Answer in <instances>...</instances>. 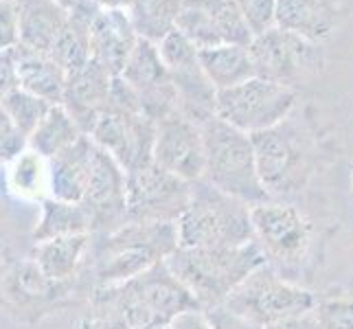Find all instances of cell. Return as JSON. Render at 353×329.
<instances>
[{
	"label": "cell",
	"mask_w": 353,
	"mask_h": 329,
	"mask_svg": "<svg viewBox=\"0 0 353 329\" xmlns=\"http://www.w3.org/2000/svg\"><path fill=\"white\" fill-rule=\"evenodd\" d=\"M163 329H211V323L206 319L204 310H189L163 325Z\"/></svg>",
	"instance_id": "obj_34"
},
{
	"label": "cell",
	"mask_w": 353,
	"mask_h": 329,
	"mask_svg": "<svg viewBox=\"0 0 353 329\" xmlns=\"http://www.w3.org/2000/svg\"><path fill=\"white\" fill-rule=\"evenodd\" d=\"M57 3H59V5H64V7L70 11V9H75V7L81 3V0H57Z\"/></svg>",
	"instance_id": "obj_38"
},
{
	"label": "cell",
	"mask_w": 353,
	"mask_h": 329,
	"mask_svg": "<svg viewBox=\"0 0 353 329\" xmlns=\"http://www.w3.org/2000/svg\"><path fill=\"white\" fill-rule=\"evenodd\" d=\"M72 235H92V217L86 206L55 200L51 196L42 200L38 222L31 233L33 243Z\"/></svg>",
	"instance_id": "obj_23"
},
{
	"label": "cell",
	"mask_w": 353,
	"mask_h": 329,
	"mask_svg": "<svg viewBox=\"0 0 353 329\" xmlns=\"http://www.w3.org/2000/svg\"><path fill=\"white\" fill-rule=\"evenodd\" d=\"M202 3L209 9L215 29L222 38V44L248 46L254 40V33L250 31L248 22L235 0H202Z\"/></svg>",
	"instance_id": "obj_28"
},
{
	"label": "cell",
	"mask_w": 353,
	"mask_h": 329,
	"mask_svg": "<svg viewBox=\"0 0 353 329\" xmlns=\"http://www.w3.org/2000/svg\"><path fill=\"white\" fill-rule=\"evenodd\" d=\"M191 185L154 161L128 172V222H178Z\"/></svg>",
	"instance_id": "obj_10"
},
{
	"label": "cell",
	"mask_w": 353,
	"mask_h": 329,
	"mask_svg": "<svg viewBox=\"0 0 353 329\" xmlns=\"http://www.w3.org/2000/svg\"><path fill=\"white\" fill-rule=\"evenodd\" d=\"M94 141L83 137L70 148L48 161L51 165V198L81 204L92 172Z\"/></svg>",
	"instance_id": "obj_17"
},
{
	"label": "cell",
	"mask_w": 353,
	"mask_h": 329,
	"mask_svg": "<svg viewBox=\"0 0 353 329\" xmlns=\"http://www.w3.org/2000/svg\"><path fill=\"white\" fill-rule=\"evenodd\" d=\"M296 88L252 77L215 97V117L246 134H259L290 119L296 106Z\"/></svg>",
	"instance_id": "obj_8"
},
{
	"label": "cell",
	"mask_w": 353,
	"mask_h": 329,
	"mask_svg": "<svg viewBox=\"0 0 353 329\" xmlns=\"http://www.w3.org/2000/svg\"><path fill=\"white\" fill-rule=\"evenodd\" d=\"M200 66L206 79L213 83V88L220 92L257 77L248 53V46L241 44H217L211 48L198 51Z\"/></svg>",
	"instance_id": "obj_22"
},
{
	"label": "cell",
	"mask_w": 353,
	"mask_h": 329,
	"mask_svg": "<svg viewBox=\"0 0 353 329\" xmlns=\"http://www.w3.org/2000/svg\"><path fill=\"white\" fill-rule=\"evenodd\" d=\"M276 27L323 44L336 31L332 0H276Z\"/></svg>",
	"instance_id": "obj_20"
},
{
	"label": "cell",
	"mask_w": 353,
	"mask_h": 329,
	"mask_svg": "<svg viewBox=\"0 0 353 329\" xmlns=\"http://www.w3.org/2000/svg\"><path fill=\"white\" fill-rule=\"evenodd\" d=\"M176 226L182 248H230L254 241L250 206L204 178L191 185L187 209Z\"/></svg>",
	"instance_id": "obj_4"
},
{
	"label": "cell",
	"mask_w": 353,
	"mask_h": 329,
	"mask_svg": "<svg viewBox=\"0 0 353 329\" xmlns=\"http://www.w3.org/2000/svg\"><path fill=\"white\" fill-rule=\"evenodd\" d=\"M5 191L24 202H42L51 196V165L35 150H22L3 167Z\"/></svg>",
	"instance_id": "obj_21"
},
{
	"label": "cell",
	"mask_w": 353,
	"mask_h": 329,
	"mask_svg": "<svg viewBox=\"0 0 353 329\" xmlns=\"http://www.w3.org/2000/svg\"><path fill=\"white\" fill-rule=\"evenodd\" d=\"M20 44L18 0H0V53L14 51Z\"/></svg>",
	"instance_id": "obj_32"
},
{
	"label": "cell",
	"mask_w": 353,
	"mask_h": 329,
	"mask_svg": "<svg viewBox=\"0 0 353 329\" xmlns=\"http://www.w3.org/2000/svg\"><path fill=\"white\" fill-rule=\"evenodd\" d=\"M11 55H14V66H16V77L20 88L42 97V99H46L53 106L64 101L68 75L51 55L33 51V48H27L22 44H18L11 51Z\"/></svg>",
	"instance_id": "obj_18"
},
{
	"label": "cell",
	"mask_w": 353,
	"mask_h": 329,
	"mask_svg": "<svg viewBox=\"0 0 353 329\" xmlns=\"http://www.w3.org/2000/svg\"><path fill=\"white\" fill-rule=\"evenodd\" d=\"M200 128L206 152L204 180L248 206L272 200L259 178L250 134L228 126L215 114Z\"/></svg>",
	"instance_id": "obj_5"
},
{
	"label": "cell",
	"mask_w": 353,
	"mask_h": 329,
	"mask_svg": "<svg viewBox=\"0 0 353 329\" xmlns=\"http://www.w3.org/2000/svg\"><path fill=\"white\" fill-rule=\"evenodd\" d=\"M263 329H323L319 319L312 314H303V316H294V319H285V321H279V323H272Z\"/></svg>",
	"instance_id": "obj_36"
},
{
	"label": "cell",
	"mask_w": 353,
	"mask_h": 329,
	"mask_svg": "<svg viewBox=\"0 0 353 329\" xmlns=\"http://www.w3.org/2000/svg\"><path fill=\"white\" fill-rule=\"evenodd\" d=\"M81 137L83 132L79 123L62 103H57L48 110L42 123L29 137V148L51 161L57 154L66 152L70 145H75Z\"/></svg>",
	"instance_id": "obj_24"
},
{
	"label": "cell",
	"mask_w": 353,
	"mask_h": 329,
	"mask_svg": "<svg viewBox=\"0 0 353 329\" xmlns=\"http://www.w3.org/2000/svg\"><path fill=\"white\" fill-rule=\"evenodd\" d=\"M81 204L92 217V233H110L128 222V172L97 143L88 189Z\"/></svg>",
	"instance_id": "obj_13"
},
{
	"label": "cell",
	"mask_w": 353,
	"mask_h": 329,
	"mask_svg": "<svg viewBox=\"0 0 353 329\" xmlns=\"http://www.w3.org/2000/svg\"><path fill=\"white\" fill-rule=\"evenodd\" d=\"M254 241L270 259L279 263H296L305 257L312 226L296 206L283 200H268L250 206Z\"/></svg>",
	"instance_id": "obj_11"
},
{
	"label": "cell",
	"mask_w": 353,
	"mask_h": 329,
	"mask_svg": "<svg viewBox=\"0 0 353 329\" xmlns=\"http://www.w3.org/2000/svg\"><path fill=\"white\" fill-rule=\"evenodd\" d=\"M3 169V167H0ZM3 191H5V178H3V172H0V198H3Z\"/></svg>",
	"instance_id": "obj_39"
},
{
	"label": "cell",
	"mask_w": 353,
	"mask_h": 329,
	"mask_svg": "<svg viewBox=\"0 0 353 329\" xmlns=\"http://www.w3.org/2000/svg\"><path fill=\"white\" fill-rule=\"evenodd\" d=\"M20 44L40 53H51L66 29L70 11L57 0H18Z\"/></svg>",
	"instance_id": "obj_19"
},
{
	"label": "cell",
	"mask_w": 353,
	"mask_h": 329,
	"mask_svg": "<svg viewBox=\"0 0 353 329\" xmlns=\"http://www.w3.org/2000/svg\"><path fill=\"white\" fill-rule=\"evenodd\" d=\"M152 156L158 167H163L165 172L178 176L189 185L202 180L206 167L202 128L196 121L187 119L180 110L165 114L156 121Z\"/></svg>",
	"instance_id": "obj_12"
},
{
	"label": "cell",
	"mask_w": 353,
	"mask_h": 329,
	"mask_svg": "<svg viewBox=\"0 0 353 329\" xmlns=\"http://www.w3.org/2000/svg\"><path fill=\"white\" fill-rule=\"evenodd\" d=\"M114 79L117 77H112L110 72L99 62H94V59H90L81 70L68 75L62 106L72 114V119L77 121L83 134L90 132L97 117L110 106Z\"/></svg>",
	"instance_id": "obj_14"
},
{
	"label": "cell",
	"mask_w": 353,
	"mask_h": 329,
	"mask_svg": "<svg viewBox=\"0 0 353 329\" xmlns=\"http://www.w3.org/2000/svg\"><path fill=\"white\" fill-rule=\"evenodd\" d=\"M141 329H163V327H141Z\"/></svg>",
	"instance_id": "obj_40"
},
{
	"label": "cell",
	"mask_w": 353,
	"mask_h": 329,
	"mask_svg": "<svg viewBox=\"0 0 353 329\" xmlns=\"http://www.w3.org/2000/svg\"><path fill=\"white\" fill-rule=\"evenodd\" d=\"M182 3L185 0H137L128 16L139 38L158 44L176 29Z\"/></svg>",
	"instance_id": "obj_25"
},
{
	"label": "cell",
	"mask_w": 353,
	"mask_h": 329,
	"mask_svg": "<svg viewBox=\"0 0 353 329\" xmlns=\"http://www.w3.org/2000/svg\"><path fill=\"white\" fill-rule=\"evenodd\" d=\"M259 178L272 198H283L307 187L314 174L312 143L296 123L285 119L276 128L252 134Z\"/></svg>",
	"instance_id": "obj_6"
},
{
	"label": "cell",
	"mask_w": 353,
	"mask_h": 329,
	"mask_svg": "<svg viewBox=\"0 0 353 329\" xmlns=\"http://www.w3.org/2000/svg\"><path fill=\"white\" fill-rule=\"evenodd\" d=\"M18 86V77H16V66H14V55L11 51L0 53V101Z\"/></svg>",
	"instance_id": "obj_35"
},
{
	"label": "cell",
	"mask_w": 353,
	"mask_h": 329,
	"mask_svg": "<svg viewBox=\"0 0 353 329\" xmlns=\"http://www.w3.org/2000/svg\"><path fill=\"white\" fill-rule=\"evenodd\" d=\"M254 38L276 27V0H235Z\"/></svg>",
	"instance_id": "obj_30"
},
{
	"label": "cell",
	"mask_w": 353,
	"mask_h": 329,
	"mask_svg": "<svg viewBox=\"0 0 353 329\" xmlns=\"http://www.w3.org/2000/svg\"><path fill=\"white\" fill-rule=\"evenodd\" d=\"M248 53L257 77L292 88L325 66L321 44L279 27L257 35L248 44Z\"/></svg>",
	"instance_id": "obj_9"
},
{
	"label": "cell",
	"mask_w": 353,
	"mask_h": 329,
	"mask_svg": "<svg viewBox=\"0 0 353 329\" xmlns=\"http://www.w3.org/2000/svg\"><path fill=\"white\" fill-rule=\"evenodd\" d=\"M268 263L257 241L230 248H182L167 257L169 270L189 290L200 310L220 308L246 279Z\"/></svg>",
	"instance_id": "obj_2"
},
{
	"label": "cell",
	"mask_w": 353,
	"mask_h": 329,
	"mask_svg": "<svg viewBox=\"0 0 353 329\" xmlns=\"http://www.w3.org/2000/svg\"><path fill=\"white\" fill-rule=\"evenodd\" d=\"M176 29L185 35L198 51L222 44L220 33L215 29V22L202 0H185V3H182Z\"/></svg>",
	"instance_id": "obj_27"
},
{
	"label": "cell",
	"mask_w": 353,
	"mask_h": 329,
	"mask_svg": "<svg viewBox=\"0 0 353 329\" xmlns=\"http://www.w3.org/2000/svg\"><path fill=\"white\" fill-rule=\"evenodd\" d=\"M137 0H94V5L99 9H108V11H125L132 9Z\"/></svg>",
	"instance_id": "obj_37"
},
{
	"label": "cell",
	"mask_w": 353,
	"mask_h": 329,
	"mask_svg": "<svg viewBox=\"0 0 353 329\" xmlns=\"http://www.w3.org/2000/svg\"><path fill=\"white\" fill-rule=\"evenodd\" d=\"M314 316L323 329H353V297L319 301Z\"/></svg>",
	"instance_id": "obj_29"
},
{
	"label": "cell",
	"mask_w": 353,
	"mask_h": 329,
	"mask_svg": "<svg viewBox=\"0 0 353 329\" xmlns=\"http://www.w3.org/2000/svg\"><path fill=\"white\" fill-rule=\"evenodd\" d=\"M180 246L176 222H125L92 241L97 286H117L167 261Z\"/></svg>",
	"instance_id": "obj_3"
},
{
	"label": "cell",
	"mask_w": 353,
	"mask_h": 329,
	"mask_svg": "<svg viewBox=\"0 0 353 329\" xmlns=\"http://www.w3.org/2000/svg\"><path fill=\"white\" fill-rule=\"evenodd\" d=\"M29 148L27 137L14 126V121L7 117V112L0 108V167H5L9 161Z\"/></svg>",
	"instance_id": "obj_31"
},
{
	"label": "cell",
	"mask_w": 353,
	"mask_h": 329,
	"mask_svg": "<svg viewBox=\"0 0 353 329\" xmlns=\"http://www.w3.org/2000/svg\"><path fill=\"white\" fill-rule=\"evenodd\" d=\"M351 176H353V165H351Z\"/></svg>",
	"instance_id": "obj_41"
},
{
	"label": "cell",
	"mask_w": 353,
	"mask_h": 329,
	"mask_svg": "<svg viewBox=\"0 0 353 329\" xmlns=\"http://www.w3.org/2000/svg\"><path fill=\"white\" fill-rule=\"evenodd\" d=\"M90 248L92 235L57 237L33 243L29 259L48 281L70 286L79 277V270L86 263Z\"/></svg>",
	"instance_id": "obj_16"
},
{
	"label": "cell",
	"mask_w": 353,
	"mask_h": 329,
	"mask_svg": "<svg viewBox=\"0 0 353 329\" xmlns=\"http://www.w3.org/2000/svg\"><path fill=\"white\" fill-rule=\"evenodd\" d=\"M206 319L211 323V329H263L259 325H254L252 321L243 319V316L235 314L233 310H228L226 306L204 310Z\"/></svg>",
	"instance_id": "obj_33"
},
{
	"label": "cell",
	"mask_w": 353,
	"mask_h": 329,
	"mask_svg": "<svg viewBox=\"0 0 353 329\" xmlns=\"http://www.w3.org/2000/svg\"><path fill=\"white\" fill-rule=\"evenodd\" d=\"M0 108L5 110L7 117L14 121V126L29 141V137L35 132V128L42 123V119L48 114V110L53 108V103H48L46 99H42V97L16 86L3 101H0Z\"/></svg>",
	"instance_id": "obj_26"
},
{
	"label": "cell",
	"mask_w": 353,
	"mask_h": 329,
	"mask_svg": "<svg viewBox=\"0 0 353 329\" xmlns=\"http://www.w3.org/2000/svg\"><path fill=\"white\" fill-rule=\"evenodd\" d=\"M200 310L167 261L117 286H97L79 329L163 327L178 314Z\"/></svg>",
	"instance_id": "obj_1"
},
{
	"label": "cell",
	"mask_w": 353,
	"mask_h": 329,
	"mask_svg": "<svg viewBox=\"0 0 353 329\" xmlns=\"http://www.w3.org/2000/svg\"><path fill=\"white\" fill-rule=\"evenodd\" d=\"M228 310L259 327L312 314L319 306L314 292L288 281L270 263L254 270L224 303Z\"/></svg>",
	"instance_id": "obj_7"
},
{
	"label": "cell",
	"mask_w": 353,
	"mask_h": 329,
	"mask_svg": "<svg viewBox=\"0 0 353 329\" xmlns=\"http://www.w3.org/2000/svg\"><path fill=\"white\" fill-rule=\"evenodd\" d=\"M139 40V33L125 11L101 9L90 29L92 59L99 62L112 77H119Z\"/></svg>",
	"instance_id": "obj_15"
}]
</instances>
